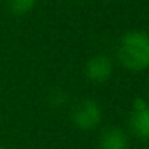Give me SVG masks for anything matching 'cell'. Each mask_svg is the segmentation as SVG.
<instances>
[{
	"label": "cell",
	"instance_id": "52a82bcc",
	"mask_svg": "<svg viewBox=\"0 0 149 149\" xmlns=\"http://www.w3.org/2000/svg\"><path fill=\"white\" fill-rule=\"evenodd\" d=\"M48 100L53 107H61L66 103V93L63 90H53L52 95L48 96Z\"/></svg>",
	"mask_w": 149,
	"mask_h": 149
},
{
	"label": "cell",
	"instance_id": "7a4b0ae2",
	"mask_svg": "<svg viewBox=\"0 0 149 149\" xmlns=\"http://www.w3.org/2000/svg\"><path fill=\"white\" fill-rule=\"evenodd\" d=\"M71 119L72 123L79 130L90 132L101 123L103 111H101L100 104L96 101L90 100V98H84V100L77 101L74 104V107L71 109Z\"/></svg>",
	"mask_w": 149,
	"mask_h": 149
},
{
	"label": "cell",
	"instance_id": "5b68a950",
	"mask_svg": "<svg viewBox=\"0 0 149 149\" xmlns=\"http://www.w3.org/2000/svg\"><path fill=\"white\" fill-rule=\"evenodd\" d=\"M128 133L119 127H107L101 132L98 139L100 149H128Z\"/></svg>",
	"mask_w": 149,
	"mask_h": 149
},
{
	"label": "cell",
	"instance_id": "8992f818",
	"mask_svg": "<svg viewBox=\"0 0 149 149\" xmlns=\"http://www.w3.org/2000/svg\"><path fill=\"white\" fill-rule=\"evenodd\" d=\"M37 0H7V7L10 13L16 15V16H23L27 15L34 7H36Z\"/></svg>",
	"mask_w": 149,
	"mask_h": 149
},
{
	"label": "cell",
	"instance_id": "6da1fadb",
	"mask_svg": "<svg viewBox=\"0 0 149 149\" xmlns=\"http://www.w3.org/2000/svg\"><path fill=\"white\" fill-rule=\"evenodd\" d=\"M120 64L132 72H141L149 68V34L133 29L125 32L117 45Z\"/></svg>",
	"mask_w": 149,
	"mask_h": 149
},
{
	"label": "cell",
	"instance_id": "277c9868",
	"mask_svg": "<svg viewBox=\"0 0 149 149\" xmlns=\"http://www.w3.org/2000/svg\"><path fill=\"white\" fill-rule=\"evenodd\" d=\"M112 71H114L112 61L106 55L93 56L85 64V75L93 84H104V82H107L109 77L112 75Z\"/></svg>",
	"mask_w": 149,
	"mask_h": 149
},
{
	"label": "cell",
	"instance_id": "ba28073f",
	"mask_svg": "<svg viewBox=\"0 0 149 149\" xmlns=\"http://www.w3.org/2000/svg\"><path fill=\"white\" fill-rule=\"evenodd\" d=\"M0 149H5V148H3V146H0Z\"/></svg>",
	"mask_w": 149,
	"mask_h": 149
},
{
	"label": "cell",
	"instance_id": "9c48e42d",
	"mask_svg": "<svg viewBox=\"0 0 149 149\" xmlns=\"http://www.w3.org/2000/svg\"><path fill=\"white\" fill-rule=\"evenodd\" d=\"M148 90H149V88H148Z\"/></svg>",
	"mask_w": 149,
	"mask_h": 149
},
{
	"label": "cell",
	"instance_id": "3957f363",
	"mask_svg": "<svg viewBox=\"0 0 149 149\" xmlns=\"http://www.w3.org/2000/svg\"><path fill=\"white\" fill-rule=\"evenodd\" d=\"M128 128L141 141H149V103L136 98L128 112Z\"/></svg>",
	"mask_w": 149,
	"mask_h": 149
}]
</instances>
